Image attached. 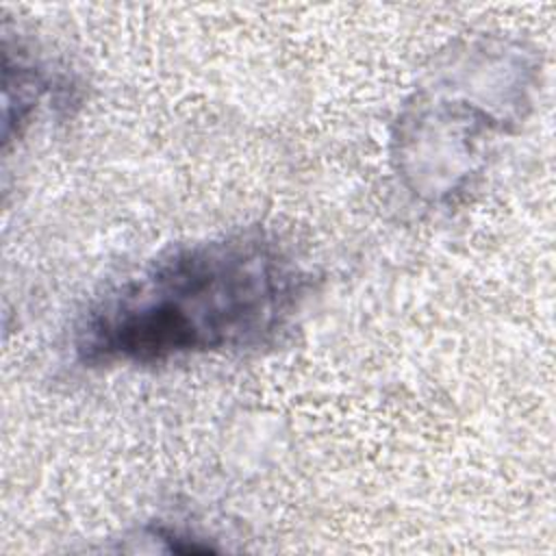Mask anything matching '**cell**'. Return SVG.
Wrapping results in <instances>:
<instances>
[{
    "label": "cell",
    "instance_id": "obj_1",
    "mask_svg": "<svg viewBox=\"0 0 556 556\" xmlns=\"http://www.w3.org/2000/svg\"><path fill=\"white\" fill-rule=\"evenodd\" d=\"M308 276L261 226L174 243L98 295L74 328L85 367H150L271 345L295 319Z\"/></svg>",
    "mask_w": 556,
    "mask_h": 556
},
{
    "label": "cell",
    "instance_id": "obj_2",
    "mask_svg": "<svg viewBox=\"0 0 556 556\" xmlns=\"http://www.w3.org/2000/svg\"><path fill=\"white\" fill-rule=\"evenodd\" d=\"M539 56L508 35H471L432 59L402 102L391 163L402 187L428 206L460 200L528 117Z\"/></svg>",
    "mask_w": 556,
    "mask_h": 556
},
{
    "label": "cell",
    "instance_id": "obj_3",
    "mask_svg": "<svg viewBox=\"0 0 556 556\" xmlns=\"http://www.w3.org/2000/svg\"><path fill=\"white\" fill-rule=\"evenodd\" d=\"M61 87L65 85L22 43L15 52L4 46V141L11 132L22 135L41 102L52 100Z\"/></svg>",
    "mask_w": 556,
    "mask_h": 556
}]
</instances>
